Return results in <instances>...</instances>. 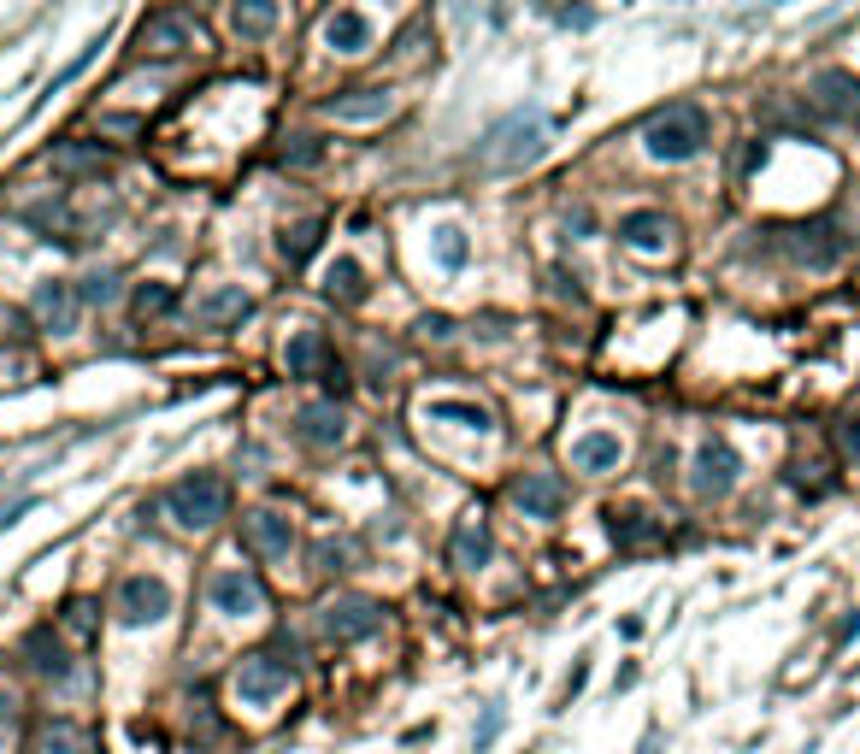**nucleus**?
Returning <instances> with one entry per match:
<instances>
[{
  "mask_svg": "<svg viewBox=\"0 0 860 754\" xmlns=\"http://www.w3.org/2000/svg\"><path fill=\"white\" fill-rule=\"evenodd\" d=\"M548 153V118L537 107H519L507 118H495L484 130V142H477V165L490 171V177H513V171L537 165Z\"/></svg>",
  "mask_w": 860,
  "mask_h": 754,
  "instance_id": "nucleus-1",
  "label": "nucleus"
},
{
  "mask_svg": "<svg viewBox=\"0 0 860 754\" xmlns=\"http://www.w3.org/2000/svg\"><path fill=\"white\" fill-rule=\"evenodd\" d=\"M643 148H648V160H660V165L696 160V153L708 148V107H696V100H673V107H660L643 125Z\"/></svg>",
  "mask_w": 860,
  "mask_h": 754,
  "instance_id": "nucleus-2",
  "label": "nucleus"
},
{
  "mask_svg": "<svg viewBox=\"0 0 860 754\" xmlns=\"http://www.w3.org/2000/svg\"><path fill=\"white\" fill-rule=\"evenodd\" d=\"M165 513L183 530H213V525H225V513H230V484L218 472H189L165 489Z\"/></svg>",
  "mask_w": 860,
  "mask_h": 754,
  "instance_id": "nucleus-3",
  "label": "nucleus"
},
{
  "mask_svg": "<svg viewBox=\"0 0 860 754\" xmlns=\"http://www.w3.org/2000/svg\"><path fill=\"white\" fill-rule=\"evenodd\" d=\"M778 248L807 271H831L842 254H849V236H842V225H831V218H807V225L778 230Z\"/></svg>",
  "mask_w": 860,
  "mask_h": 754,
  "instance_id": "nucleus-4",
  "label": "nucleus"
},
{
  "mask_svg": "<svg viewBox=\"0 0 860 754\" xmlns=\"http://www.w3.org/2000/svg\"><path fill=\"white\" fill-rule=\"evenodd\" d=\"M283 371L289 377H319L324 389H348V371H342V359H336V348L324 342V331H295L289 336V348H283Z\"/></svg>",
  "mask_w": 860,
  "mask_h": 754,
  "instance_id": "nucleus-5",
  "label": "nucleus"
},
{
  "mask_svg": "<svg viewBox=\"0 0 860 754\" xmlns=\"http://www.w3.org/2000/svg\"><path fill=\"white\" fill-rule=\"evenodd\" d=\"M112 613H118V625H125V631L160 625L165 613H171V584H165V578H153V572H136V578H125V584H118Z\"/></svg>",
  "mask_w": 860,
  "mask_h": 754,
  "instance_id": "nucleus-6",
  "label": "nucleus"
},
{
  "mask_svg": "<svg viewBox=\"0 0 860 754\" xmlns=\"http://www.w3.org/2000/svg\"><path fill=\"white\" fill-rule=\"evenodd\" d=\"M319 631L331 643H359L372 631H384V602H372V595H336V602L319 607Z\"/></svg>",
  "mask_w": 860,
  "mask_h": 754,
  "instance_id": "nucleus-7",
  "label": "nucleus"
},
{
  "mask_svg": "<svg viewBox=\"0 0 860 754\" xmlns=\"http://www.w3.org/2000/svg\"><path fill=\"white\" fill-rule=\"evenodd\" d=\"M206 602L225 613V620H260L266 613V584L248 572V566H225V572H213V584H206Z\"/></svg>",
  "mask_w": 860,
  "mask_h": 754,
  "instance_id": "nucleus-8",
  "label": "nucleus"
},
{
  "mask_svg": "<svg viewBox=\"0 0 860 754\" xmlns=\"http://www.w3.org/2000/svg\"><path fill=\"white\" fill-rule=\"evenodd\" d=\"M289 683H295V666L278 660V655H243V666H236V696H243V708H271L278 696H289Z\"/></svg>",
  "mask_w": 860,
  "mask_h": 754,
  "instance_id": "nucleus-9",
  "label": "nucleus"
},
{
  "mask_svg": "<svg viewBox=\"0 0 860 754\" xmlns=\"http://www.w3.org/2000/svg\"><path fill=\"white\" fill-rule=\"evenodd\" d=\"M807 107L819 118H831V125H860V77L854 72H819L807 83Z\"/></svg>",
  "mask_w": 860,
  "mask_h": 754,
  "instance_id": "nucleus-10",
  "label": "nucleus"
},
{
  "mask_svg": "<svg viewBox=\"0 0 860 754\" xmlns=\"http://www.w3.org/2000/svg\"><path fill=\"white\" fill-rule=\"evenodd\" d=\"M142 54H183V47H201V19L183 7H165V12H148L142 30H136Z\"/></svg>",
  "mask_w": 860,
  "mask_h": 754,
  "instance_id": "nucleus-11",
  "label": "nucleus"
},
{
  "mask_svg": "<svg viewBox=\"0 0 860 754\" xmlns=\"http://www.w3.org/2000/svg\"><path fill=\"white\" fill-rule=\"evenodd\" d=\"M737 472H743V460H737L731 442H701L696 460H690V489L708 495V502H719V495L737 489Z\"/></svg>",
  "mask_w": 860,
  "mask_h": 754,
  "instance_id": "nucleus-12",
  "label": "nucleus"
},
{
  "mask_svg": "<svg viewBox=\"0 0 860 754\" xmlns=\"http://www.w3.org/2000/svg\"><path fill=\"white\" fill-rule=\"evenodd\" d=\"M30 313H36L42 331H54V336H72L77 331V313H83V301H77V283H65V278H47L36 283V295H30Z\"/></svg>",
  "mask_w": 860,
  "mask_h": 754,
  "instance_id": "nucleus-13",
  "label": "nucleus"
},
{
  "mask_svg": "<svg viewBox=\"0 0 860 754\" xmlns=\"http://www.w3.org/2000/svg\"><path fill=\"white\" fill-rule=\"evenodd\" d=\"M619 243H625L631 254H673V248H678V225H673L666 213L643 207V213H625V218H619Z\"/></svg>",
  "mask_w": 860,
  "mask_h": 754,
  "instance_id": "nucleus-14",
  "label": "nucleus"
},
{
  "mask_svg": "<svg viewBox=\"0 0 860 754\" xmlns=\"http://www.w3.org/2000/svg\"><path fill=\"white\" fill-rule=\"evenodd\" d=\"M243 542L260 560H289V548H295V519H289V513L260 507V513H248V519H243Z\"/></svg>",
  "mask_w": 860,
  "mask_h": 754,
  "instance_id": "nucleus-15",
  "label": "nucleus"
},
{
  "mask_svg": "<svg viewBox=\"0 0 860 754\" xmlns=\"http://www.w3.org/2000/svg\"><path fill=\"white\" fill-rule=\"evenodd\" d=\"M254 313V295L243 283H218V289H206V295L195 301V324L201 331H236Z\"/></svg>",
  "mask_w": 860,
  "mask_h": 754,
  "instance_id": "nucleus-16",
  "label": "nucleus"
},
{
  "mask_svg": "<svg viewBox=\"0 0 860 754\" xmlns=\"http://www.w3.org/2000/svg\"><path fill=\"white\" fill-rule=\"evenodd\" d=\"M295 437L307 449H342V442H348V413H342L336 401H307L295 413Z\"/></svg>",
  "mask_w": 860,
  "mask_h": 754,
  "instance_id": "nucleus-17",
  "label": "nucleus"
},
{
  "mask_svg": "<svg viewBox=\"0 0 860 754\" xmlns=\"http://www.w3.org/2000/svg\"><path fill=\"white\" fill-rule=\"evenodd\" d=\"M513 507H519L525 519H555L566 507V477L560 472H525L519 484H513Z\"/></svg>",
  "mask_w": 860,
  "mask_h": 754,
  "instance_id": "nucleus-18",
  "label": "nucleus"
},
{
  "mask_svg": "<svg viewBox=\"0 0 860 754\" xmlns=\"http://www.w3.org/2000/svg\"><path fill=\"white\" fill-rule=\"evenodd\" d=\"M395 112V95L389 89H342L324 100V118H336V125H377V118Z\"/></svg>",
  "mask_w": 860,
  "mask_h": 754,
  "instance_id": "nucleus-19",
  "label": "nucleus"
},
{
  "mask_svg": "<svg viewBox=\"0 0 860 754\" xmlns=\"http://www.w3.org/2000/svg\"><path fill=\"white\" fill-rule=\"evenodd\" d=\"M490 554H495L490 519L484 513H466V519L454 525V537H449V560L460 566V572H477V566H490Z\"/></svg>",
  "mask_w": 860,
  "mask_h": 754,
  "instance_id": "nucleus-20",
  "label": "nucleus"
},
{
  "mask_svg": "<svg viewBox=\"0 0 860 754\" xmlns=\"http://www.w3.org/2000/svg\"><path fill=\"white\" fill-rule=\"evenodd\" d=\"M619 460H625V442H619V431H583V437L572 442V466L590 472V477L619 472Z\"/></svg>",
  "mask_w": 860,
  "mask_h": 754,
  "instance_id": "nucleus-21",
  "label": "nucleus"
},
{
  "mask_svg": "<svg viewBox=\"0 0 860 754\" xmlns=\"http://www.w3.org/2000/svg\"><path fill=\"white\" fill-rule=\"evenodd\" d=\"M324 47L342 60H359L372 47V19L366 12H331V19H324Z\"/></svg>",
  "mask_w": 860,
  "mask_h": 754,
  "instance_id": "nucleus-22",
  "label": "nucleus"
},
{
  "mask_svg": "<svg viewBox=\"0 0 860 754\" xmlns=\"http://www.w3.org/2000/svg\"><path fill=\"white\" fill-rule=\"evenodd\" d=\"M107 165H112V153L100 142H60L54 148V171H60V177H100Z\"/></svg>",
  "mask_w": 860,
  "mask_h": 754,
  "instance_id": "nucleus-23",
  "label": "nucleus"
},
{
  "mask_svg": "<svg viewBox=\"0 0 860 754\" xmlns=\"http://www.w3.org/2000/svg\"><path fill=\"white\" fill-rule=\"evenodd\" d=\"M424 419L460 424V431H477V437L495 431V413H490V407H477V401H424Z\"/></svg>",
  "mask_w": 860,
  "mask_h": 754,
  "instance_id": "nucleus-24",
  "label": "nucleus"
},
{
  "mask_svg": "<svg viewBox=\"0 0 860 754\" xmlns=\"http://www.w3.org/2000/svg\"><path fill=\"white\" fill-rule=\"evenodd\" d=\"M36 754H95V736L72 719H47L36 731Z\"/></svg>",
  "mask_w": 860,
  "mask_h": 754,
  "instance_id": "nucleus-25",
  "label": "nucleus"
},
{
  "mask_svg": "<svg viewBox=\"0 0 860 754\" xmlns=\"http://www.w3.org/2000/svg\"><path fill=\"white\" fill-rule=\"evenodd\" d=\"M324 295L342 301V306H359L366 301V266L359 260H331L324 266Z\"/></svg>",
  "mask_w": 860,
  "mask_h": 754,
  "instance_id": "nucleus-26",
  "label": "nucleus"
},
{
  "mask_svg": "<svg viewBox=\"0 0 860 754\" xmlns=\"http://www.w3.org/2000/svg\"><path fill=\"white\" fill-rule=\"evenodd\" d=\"M24 655H30V672H42V678H65V643L54 637V625H36V631H30Z\"/></svg>",
  "mask_w": 860,
  "mask_h": 754,
  "instance_id": "nucleus-27",
  "label": "nucleus"
},
{
  "mask_svg": "<svg viewBox=\"0 0 860 754\" xmlns=\"http://www.w3.org/2000/svg\"><path fill=\"white\" fill-rule=\"evenodd\" d=\"M608 530H613V542L619 548H655L660 542V525L648 519V513H608Z\"/></svg>",
  "mask_w": 860,
  "mask_h": 754,
  "instance_id": "nucleus-28",
  "label": "nucleus"
},
{
  "mask_svg": "<svg viewBox=\"0 0 860 754\" xmlns=\"http://www.w3.org/2000/svg\"><path fill=\"white\" fill-rule=\"evenodd\" d=\"M118 295H125V283H118L112 266H95L89 278H77V301L83 306H112Z\"/></svg>",
  "mask_w": 860,
  "mask_h": 754,
  "instance_id": "nucleus-29",
  "label": "nucleus"
},
{
  "mask_svg": "<svg viewBox=\"0 0 860 754\" xmlns=\"http://www.w3.org/2000/svg\"><path fill=\"white\" fill-rule=\"evenodd\" d=\"M278 24V7L271 0H248V7H230V30L236 36H266Z\"/></svg>",
  "mask_w": 860,
  "mask_h": 754,
  "instance_id": "nucleus-30",
  "label": "nucleus"
},
{
  "mask_svg": "<svg viewBox=\"0 0 860 754\" xmlns=\"http://www.w3.org/2000/svg\"><path fill=\"white\" fill-rule=\"evenodd\" d=\"M354 560H359L354 537H319L313 542V566H319V572H348Z\"/></svg>",
  "mask_w": 860,
  "mask_h": 754,
  "instance_id": "nucleus-31",
  "label": "nucleus"
},
{
  "mask_svg": "<svg viewBox=\"0 0 860 754\" xmlns=\"http://www.w3.org/2000/svg\"><path fill=\"white\" fill-rule=\"evenodd\" d=\"M319 236H324V225H319V218H307V225H289V230H283V243H278V254H283L289 266H301L307 254L319 248Z\"/></svg>",
  "mask_w": 860,
  "mask_h": 754,
  "instance_id": "nucleus-32",
  "label": "nucleus"
},
{
  "mask_svg": "<svg viewBox=\"0 0 860 754\" xmlns=\"http://www.w3.org/2000/svg\"><path fill=\"white\" fill-rule=\"evenodd\" d=\"M178 306V295H171V283H142L136 289V319H160Z\"/></svg>",
  "mask_w": 860,
  "mask_h": 754,
  "instance_id": "nucleus-33",
  "label": "nucleus"
},
{
  "mask_svg": "<svg viewBox=\"0 0 860 754\" xmlns=\"http://www.w3.org/2000/svg\"><path fill=\"white\" fill-rule=\"evenodd\" d=\"M466 254H472V248H466V230H454V225H442V230H437V260L449 266V271L466 266Z\"/></svg>",
  "mask_w": 860,
  "mask_h": 754,
  "instance_id": "nucleus-34",
  "label": "nucleus"
},
{
  "mask_svg": "<svg viewBox=\"0 0 860 754\" xmlns=\"http://www.w3.org/2000/svg\"><path fill=\"white\" fill-rule=\"evenodd\" d=\"M12 736H19V701L0 690V754L12 748Z\"/></svg>",
  "mask_w": 860,
  "mask_h": 754,
  "instance_id": "nucleus-35",
  "label": "nucleus"
},
{
  "mask_svg": "<svg viewBox=\"0 0 860 754\" xmlns=\"http://www.w3.org/2000/svg\"><path fill=\"white\" fill-rule=\"evenodd\" d=\"M319 142H313V136H301V142L295 148H283V165H319Z\"/></svg>",
  "mask_w": 860,
  "mask_h": 754,
  "instance_id": "nucleus-36",
  "label": "nucleus"
},
{
  "mask_svg": "<svg viewBox=\"0 0 860 754\" xmlns=\"http://www.w3.org/2000/svg\"><path fill=\"white\" fill-rule=\"evenodd\" d=\"M65 625H72L77 637H89V631H95V607L89 602H72V607H65Z\"/></svg>",
  "mask_w": 860,
  "mask_h": 754,
  "instance_id": "nucleus-37",
  "label": "nucleus"
},
{
  "mask_svg": "<svg viewBox=\"0 0 860 754\" xmlns=\"http://www.w3.org/2000/svg\"><path fill=\"white\" fill-rule=\"evenodd\" d=\"M837 449L849 454V460H860V419H849V424H837Z\"/></svg>",
  "mask_w": 860,
  "mask_h": 754,
  "instance_id": "nucleus-38",
  "label": "nucleus"
},
{
  "mask_svg": "<svg viewBox=\"0 0 860 754\" xmlns=\"http://www.w3.org/2000/svg\"><path fill=\"white\" fill-rule=\"evenodd\" d=\"M419 331H424V336H437V342H442V336H454V324H449V319H424V324H419Z\"/></svg>",
  "mask_w": 860,
  "mask_h": 754,
  "instance_id": "nucleus-39",
  "label": "nucleus"
},
{
  "mask_svg": "<svg viewBox=\"0 0 860 754\" xmlns=\"http://www.w3.org/2000/svg\"><path fill=\"white\" fill-rule=\"evenodd\" d=\"M495 731H502V708H490V719H484V731H477V748H484V743H490V736H495Z\"/></svg>",
  "mask_w": 860,
  "mask_h": 754,
  "instance_id": "nucleus-40",
  "label": "nucleus"
},
{
  "mask_svg": "<svg viewBox=\"0 0 860 754\" xmlns=\"http://www.w3.org/2000/svg\"><path fill=\"white\" fill-rule=\"evenodd\" d=\"M636 754H655V743H643V748H636Z\"/></svg>",
  "mask_w": 860,
  "mask_h": 754,
  "instance_id": "nucleus-41",
  "label": "nucleus"
}]
</instances>
